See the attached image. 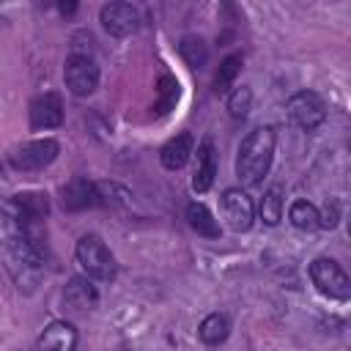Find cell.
Segmentation results:
<instances>
[{
    "label": "cell",
    "mask_w": 351,
    "mask_h": 351,
    "mask_svg": "<svg viewBox=\"0 0 351 351\" xmlns=\"http://www.w3.org/2000/svg\"><path fill=\"white\" fill-rule=\"evenodd\" d=\"M274 145H277V134L271 126H258L241 140L236 156V176L241 178V184L255 186L263 181L274 159Z\"/></svg>",
    "instance_id": "cell-1"
},
{
    "label": "cell",
    "mask_w": 351,
    "mask_h": 351,
    "mask_svg": "<svg viewBox=\"0 0 351 351\" xmlns=\"http://www.w3.org/2000/svg\"><path fill=\"white\" fill-rule=\"evenodd\" d=\"M77 263L85 269L88 277L93 280H112L115 277V258L110 252V247L96 236V233H85L77 241Z\"/></svg>",
    "instance_id": "cell-2"
},
{
    "label": "cell",
    "mask_w": 351,
    "mask_h": 351,
    "mask_svg": "<svg viewBox=\"0 0 351 351\" xmlns=\"http://www.w3.org/2000/svg\"><path fill=\"white\" fill-rule=\"evenodd\" d=\"M310 280L329 299L348 302V296H351V280L343 271V266L337 261H332V258H315L310 263Z\"/></svg>",
    "instance_id": "cell-3"
},
{
    "label": "cell",
    "mask_w": 351,
    "mask_h": 351,
    "mask_svg": "<svg viewBox=\"0 0 351 351\" xmlns=\"http://www.w3.org/2000/svg\"><path fill=\"white\" fill-rule=\"evenodd\" d=\"M285 112H288V118H291L293 126H299V129H304V132H313V129H318V126L324 123V118H326V104H324V99H321L318 93H313V90H299V93H293V96L288 99Z\"/></svg>",
    "instance_id": "cell-4"
},
{
    "label": "cell",
    "mask_w": 351,
    "mask_h": 351,
    "mask_svg": "<svg viewBox=\"0 0 351 351\" xmlns=\"http://www.w3.org/2000/svg\"><path fill=\"white\" fill-rule=\"evenodd\" d=\"M60 154V143L52 140V137H44V140H30V143H22L11 151V165L16 170H41L47 165H52Z\"/></svg>",
    "instance_id": "cell-5"
},
{
    "label": "cell",
    "mask_w": 351,
    "mask_h": 351,
    "mask_svg": "<svg viewBox=\"0 0 351 351\" xmlns=\"http://www.w3.org/2000/svg\"><path fill=\"white\" fill-rule=\"evenodd\" d=\"M219 208H222V217H225L230 230L244 233V230L252 228L255 206H252V200H250V195L244 189H236V186L225 189L222 197H219Z\"/></svg>",
    "instance_id": "cell-6"
},
{
    "label": "cell",
    "mask_w": 351,
    "mask_h": 351,
    "mask_svg": "<svg viewBox=\"0 0 351 351\" xmlns=\"http://www.w3.org/2000/svg\"><path fill=\"white\" fill-rule=\"evenodd\" d=\"M63 80L74 96H90L99 85V69L88 55H69L63 66Z\"/></svg>",
    "instance_id": "cell-7"
},
{
    "label": "cell",
    "mask_w": 351,
    "mask_h": 351,
    "mask_svg": "<svg viewBox=\"0 0 351 351\" xmlns=\"http://www.w3.org/2000/svg\"><path fill=\"white\" fill-rule=\"evenodd\" d=\"M99 19H101V27L115 38H126L140 27V11L132 3H107Z\"/></svg>",
    "instance_id": "cell-8"
},
{
    "label": "cell",
    "mask_w": 351,
    "mask_h": 351,
    "mask_svg": "<svg viewBox=\"0 0 351 351\" xmlns=\"http://www.w3.org/2000/svg\"><path fill=\"white\" fill-rule=\"evenodd\" d=\"M63 123V101L58 93H44L30 104V129H55Z\"/></svg>",
    "instance_id": "cell-9"
},
{
    "label": "cell",
    "mask_w": 351,
    "mask_h": 351,
    "mask_svg": "<svg viewBox=\"0 0 351 351\" xmlns=\"http://www.w3.org/2000/svg\"><path fill=\"white\" fill-rule=\"evenodd\" d=\"M77 348V329L69 321H52L38 335L36 351H74Z\"/></svg>",
    "instance_id": "cell-10"
},
{
    "label": "cell",
    "mask_w": 351,
    "mask_h": 351,
    "mask_svg": "<svg viewBox=\"0 0 351 351\" xmlns=\"http://www.w3.org/2000/svg\"><path fill=\"white\" fill-rule=\"evenodd\" d=\"M217 176V151H214V140L206 137L197 145V159H195V176H192V189L195 192H208Z\"/></svg>",
    "instance_id": "cell-11"
},
{
    "label": "cell",
    "mask_w": 351,
    "mask_h": 351,
    "mask_svg": "<svg viewBox=\"0 0 351 351\" xmlns=\"http://www.w3.org/2000/svg\"><path fill=\"white\" fill-rule=\"evenodd\" d=\"M60 195H63V208H69V211H82V208L99 203V186L90 184L82 176H77L69 184H63Z\"/></svg>",
    "instance_id": "cell-12"
},
{
    "label": "cell",
    "mask_w": 351,
    "mask_h": 351,
    "mask_svg": "<svg viewBox=\"0 0 351 351\" xmlns=\"http://www.w3.org/2000/svg\"><path fill=\"white\" fill-rule=\"evenodd\" d=\"M99 302V291L93 288V282L88 277H71L66 291H63V304L74 313H85L93 310Z\"/></svg>",
    "instance_id": "cell-13"
},
{
    "label": "cell",
    "mask_w": 351,
    "mask_h": 351,
    "mask_svg": "<svg viewBox=\"0 0 351 351\" xmlns=\"http://www.w3.org/2000/svg\"><path fill=\"white\" fill-rule=\"evenodd\" d=\"M192 148H195V137L189 132H181L176 137H170L162 151H159V162L167 167V170H181L186 165V159L192 156Z\"/></svg>",
    "instance_id": "cell-14"
},
{
    "label": "cell",
    "mask_w": 351,
    "mask_h": 351,
    "mask_svg": "<svg viewBox=\"0 0 351 351\" xmlns=\"http://www.w3.org/2000/svg\"><path fill=\"white\" fill-rule=\"evenodd\" d=\"M186 219H189V228L197 230L200 236H206V239H217L219 236V225H217L214 214L203 203H189L186 206Z\"/></svg>",
    "instance_id": "cell-15"
},
{
    "label": "cell",
    "mask_w": 351,
    "mask_h": 351,
    "mask_svg": "<svg viewBox=\"0 0 351 351\" xmlns=\"http://www.w3.org/2000/svg\"><path fill=\"white\" fill-rule=\"evenodd\" d=\"M11 203H14L27 219H33V222H41V219L47 217V211H49L47 195H41V192H22V195H14Z\"/></svg>",
    "instance_id": "cell-16"
},
{
    "label": "cell",
    "mask_w": 351,
    "mask_h": 351,
    "mask_svg": "<svg viewBox=\"0 0 351 351\" xmlns=\"http://www.w3.org/2000/svg\"><path fill=\"white\" fill-rule=\"evenodd\" d=\"M228 332H230V324H228V318H225L222 313L206 315V318L200 321V326H197L200 340L208 343V346H219V343L228 337Z\"/></svg>",
    "instance_id": "cell-17"
},
{
    "label": "cell",
    "mask_w": 351,
    "mask_h": 351,
    "mask_svg": "<svg viewBox=\"0 0 351 351\" xmlns=\"http://www.w3.org/2000/svg\"><path fill=\"white\" fill-rule=\"evenodd\" d=\"M282 197H285V189L282 184H271L266 192H263V200H261V219L266 225H277L282 219Z\"/></svg>",
    "instance_id": "cell-18"
},
{
    "label": "cell",
    "mask_w": 351,
    "mask_h": 351,
    "mask_svg": "<svg viewBox=\"0 0 351 351\" xmlns=\"http://www.w3.org/2000/svg\"><path fill=\"white\" fill-rule=\"evenodd\" d=\"M178 52H181L184 63L192 66V69H203L206 60H208V47L200 36H184L181 44H178Z\"/></svg>",
    "instance_id": "cell-19"
},
{
    "label": "cell",
    "mask_w": 351,
    "mask_h": 351,
    "mask_svg": "<svg viewBox=\"0 0 351 351\" xmlns=\"http://www.w3.org/2000/svg\"><path fill=\"white\" fill-rule=\"evenodd\" d=\"M288 219L299 230H315L318 228V208L310 200H293L291 211H288Z\"/></svg>",
    "instance_id": "cell-20"
},
{
    "label": "cell",
    "mask_w": 351,
    "mask_h": 351,
    "mask_svg": "<svg viewBox=\"0 0 351 351\" xmlns=\"http://www.w3.org/2000/svg\"><path fill=\"white\" fill-rule=\"evenodd\" d=\"M239 71H241V55H228L219 63V71L214 77V93H228Z\"/></svg>",
    "instance_id": "cell-21"
},
{
    "label": "cell",
    "mask_w": 351,
    "mask_h": 351,
    "mask_svg": "<svg viewBox=\"0 0 351 351\" xmlns=\"http://www.w3.org/2000/svg\"><path fill=\"white\" fill-rule=\"evenodd\" d=\"M250 107H252V90L247 88V85H241V88H236L230 96H228V112H230V118H247V112H250Z\"/></svg>",
    "instance_id": "cell-22"
},
{
    "label": "cell",
    "mask_w": 351,
    "mask_h": 351,
    "mask_svg": "<svg viewBox=\"0 0 351 351\" xmlns=\"http://www.w3.org/2000/svg\"><path fill=\"white\" fill-rule=\"evenodd\" d=\"M159 96H162V101L156 104V110L165 112V110L178 99V82H176L173 77H162V80H159Z\"/></svg>",
    "instance_id": "cell-23"
},
{
    "label": "cell",
    "mask_w": 351,
    "mask_h": 351,
    "mask_svg": "<svg viewBox=\"0 0 351 351\" xmlns=\"http://www.w3.org/2000/svg\"><path fill=\"white\" fill-rule=\"evenodd\" d=\"M337 217H340V206H337V200L326 203L324 211H318V228H335V225H337Z\"/></svg>",
    "instance_id": "cell-24"
}]
</instances>
